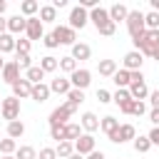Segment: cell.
Segmentation results:
<instances>
[{
  "label": "cell",
  "mask_w": 159,
  "mask_h": 159,
  "mask_svg": "<svg viewBox=\"0 0 159 159\" xmlns=\"http://www.w3.org/2000/svg\"><path fill=\"white\" fill-rule=\"evenodd\" d=\"M129 94H132V99H137V102L149 99V87H147V82H144V72H142V70H139V72H132Z\"/></svg>",
  "instance_id": "obj_4"
},
{
  "label": "cell",
  "mask_w": 159,
  "mask_h": 159,
  "mask_svg": "<svg viewBox=\"0 0 159 159\" xmlns=\"http://www.w3.org/2000/svg\"><path fill=\"white\" fill-rule=\"evenodd\" d=\"M132 147H134V152H139V154H147V152L152 149V142H149V137H147V134H139V137H134Z\"/></svg>",
  "instance_id": "obj_31"
},
{
  "label": "cell",
  "mask_w": 159,
  "mask_h": 159,
  "mask_svg": "<svg viewBox=\"0 0 159 159\" xmlns=\"http://www.w3.org/2000/svg\"><path fill=\"white\" fill-rule=\"evenodd\" d=\"M25 37H27L30 42H35V40H42V37H45V25H42V20H40V17H27Z\"/></svg>",
  "instance_id": "obj_12"
},
{
  "label": "cell",
  "mask_w": 159,
  "mask_h": 159,
  "mask_svg": "<svg viewBox=\"0 0 159 159\" xmlns=\"http://www.w3.org/2000/svg\"><path fill=\"white\" fill-rule=\"evenodd\" d=\"M154 60H157V62H159V50H157V52H154Z\"/></svg>",
  "instance_id": "obj_58"
},
{
  "label": "cell",
  "mask_w": 159,
  "mask_h": 159,
  "mask_svg": "<svg viewBox=\"0 0 159 159\" xmlns=\"http://www.w3.org/2000/svg\"><path fill=\"white\" fill-rule=\"evenodd\" d=\"M134 137H137V129H134V124H119V129H117V134H112L109 137V142H114V144H127V142H134Z\"/></svg>",
  "instance_id": "obj_11"
},
{
  "label": "cell",
  "mask_w": 159,
  "mask_h": 159,
  "mask_svg": "<svg viewBox=\"0 0 159 159\" xmlns=\"http://www.w3.org/2000/svg\"><path fill=\"white\" fill-rule=\"evenodd\" d=\"M112 102H114L117 107H122V104L132 102V94H129V89H117V92L112 94Z\"/></svg>",
  "instance_id": "obj_38"
},
{
  "label": "cell",
  "mask_w": 159,
  "mask_h": 159,
  "mask_svg": "<svg viewBox=\"0 0 159 159\" xmlns=\"http://www.w3.org/2000/svg\"><path fill=\"white\" fill-rule=\"evenodd\" d=\"M25 30H27V17H22V15L7 17V32L10 35H25Z\"/></svg>",
  "instance_id": "obj_16"
},
{
  "label": "cell",
  "mask_w": 159,
  "mask_h": 159,
  "mask_svg": "<svg viewBox=\"0 0 159 159\" xmlns=\"http://www.w3.org/2000/svg\"><path fill=\"white\" fill-rule=\"evenodd\" d=\"M52 35H55V40L60 45H70V47L77 45V30H72L70 25H55Z\"/></svg>",
  "instance_id": "obj_8"
},
{
  "label": "cell",
  "mask_w": 159,
  "mask_h": 159,
  "mask_svg": "<svg viewBox=\"0 0 159 159\" xmlns=\"http://www.w3.org/2000/svg\"><path fill=\"white\" fill-rule=\"evenodd\" d=\"M70 82H72V87L75 89H87L89 87V82H92V72L87 70V67H80V70H75L72 75H70Z\"/></svg>",
  "instance_id": "obj_10"
},
{
  "label": "cell",
  "mask_w": 159,
  "mask_h": 159,
  "mask_svg": "<svg viewBox=\"0 0 159 159\" xmlns=\"http://www.w3.org/2000/svg\"><path fill=\"white\" fill-rule=\"evenodd\" d=\"M132 114H134V117L147 114V102H137V99H134V104H132Z\"/></svg>",
  "instance_id": "obj_46"
},
{
  "label": "cell",
  "mask_w": 159,
  "mask_h": 159,
  "mask_svg": "<svg viewBox=\"0 0 159 159\" xmlns=\"http://www.w3.org/2000/svg\"><path fill=\"white\" fill-rule=\"evenodd\" d=\"M67 159H84V157H82V154H77V152H75V154H72V157H67Z\"/></svg>",
  "instance_id": "obj_55"
},
{
  "label": "cell",
  "mask_w": 159,
  "mask_h": 159,
  "mask_svg": "<svg viewBox=\"0 0 159 159\" xmlns=\"http://www.w3.org/2000/svg\"><path fill=\"white\" fill-rule=\"evenodd\" d=\"M147 137H149V142H152V147H159V127H152Z\"/></svg>",
  "instance_id": "obj_48"
},
{
  "label": "cell",
  "mask_w": 159,
  "mask_h": 159,
  "mask_svg": "<svg viewBox=\"0 0 159 159\" xmlns=\"http://www.w3.org/2000/svg\"><path fill=\"white\" fill-rule=\"evenodd\" d=\"M25 80H27V82H32V84H40V82L45 80V72H42V67H40V65H32V67L25 72Z\"/></svg>",
  "instance_id": "obj_30"
},
{
  "label": "cell",
  "mask_w": 159,
  "mask_h": 159,
  "mask_svg": "<svg viewBox=\"0 0 159 159\" xmlns=\"http://www.w3.org/2000/svg\"><path fill=\"white\" fill-rule=\"evenodd\" d=\"M119 159H124V157H119Z\"/></svg>",
  "instance_id": "obj_60"
},
{
  "label": "cell",
  "mask_w": 159,
  "mask_h": 159,
  "mask_svg": "<svg viewBox=\"0 0 159 159\" xmlns=\"http://www.w3.org/2000/svg\"><path fill=\"white\" fill-rule=\"evenodd\" d=\"M40 20H42V25L45 22H55L57 20V10L52 7V5H40V15H37Z\"/></svg>",
  "instance_id": "obj_32"
},
{
  "label": "cell",
  "mask_w": 159,
  "mask_h": 159,
  "mask_svg": "<svg viewBox=\"0 0 159 159\" xmlns=\"http://www.w3.org/2000/svg\"><path fill=\"white\" fill-rule=\"evenodd\" d=\"M84 159H107V157H104V152H97V149H94V152H92V154H87Z\"/></svg>",
  "instance_id": "obj_50"
},
{
  "label": "cell",
  "mask_w": 159,
  "mask_h": 159,
  "mask_svg": "<svg viewBox=\"0 0 159 159\" xmlns=\"http://www.w3.org/2000/svg\"><path fill=\"white\" fill-rule=\"evenodd\" d=\"M132 42H134V50H139L144 57H154V52L159 50V30H147Z\"/></svg>",
  "instance_id": "obj_2"
},
{
  "label": "cell",
  "mask_w": 159,
  "mask_h": 159,
  "mask_svg": "<svg viewBox=\"0 0 159 159\" xmlns=\"http://www.w3.org/2000/svg\"><path fill=\"white\" fill-rule=\"evenodd\" d=\"M5 134H7L10 139H20V137L25 134V124H22V119L7 122V127H5Z\"/></svg>",
  "instance_id": "obj_27"
},
{
  "label": "cell",
  "mask_w": 159,
  "mask_h": 159,
  "mask_svg": "<svg viewBox=\"0 0 159 159\" xmlns=\"http://www.w3.org/2000/svg\"><path fill=\"white\" fill-rule=\"evenodd\" d=\"M149 122L152 127H159V109H149Z\"/></svg>",
  "instance_id": "obj_49"
},
{
  "label": "cell",
  "mask_w": 159,
  "mask_h": 159,
  "mask_svg": "<svg viewBox=\"0 0 159 159\" xmlns=\"http://www.w3.org/2000/svg\"><path fill=\"white\" fill-rule=\"evenodd\" d=\"M15 35H10V32H5V35H0V55H7V52H15Z\"/></svg>",
  "instance_id": "obj_29"
},
{
  "label": "cell",
  "mask_w": 159,
  "mask_h": 159,
  "mask_svg": "<svg viewBox=\"0 0 159 159\" xmlns=\"http://www.w3.org/2000/svg\"><path fill=\"white\" fill-rule=\"evenodd\" d=\"M127 15H129V7H127V5H122V2H114V5L109 7V17H112V22H114V25L127 22Z\"/></svg>",
  "instance_id": "obj_19"
},
{
  "label": "cell",
  "mask_w": 159,
  "mask_h": 159,
  "mask_svg": "<svg viewBox=\"0 0 159 159\" xmlns=\"http://www.w3.org/2000/svg\"><path fill=\"white\" fill-rule=\"evenodd\" d=\"M77 112V107L75 104H70V102H65V104H60V107H55L52 112H50V127H60V124H67L70 122V117Z\"/></svg>",
  "instance_id": "obj_5"
},
{
  "label": "cell",
  "mask_w": 159,
  "mask_h": 159,
  "mask_svg": "<svg viewBox=\"0 0 159 159\" xmlns=\"http://www.w3.org/2000/svg\"><path fill=\"white\" fill-rule=\"evenodd\" d=\"M82 134H84V132H82L80 122H67V124H65V142H72V144H75Z\"/></svg>",
  "instance_id": "obj_25"
},
{
  "label": "cell",
  "mask_w": 159,
  "mask_h": 159,
  "mask_svg": "<svg viewBox=\"0 0 159 159\" xmlns=\"http://www.w3.org/2000/svg\"><path fill=\"white\" fill-rule=\"evenodd\" d=\"M112 82L117 84V89H129V84H132V72H127L124 67H119V70L114 72Z\"/></svg>",
  "instance_id": "obj_20"
},
{
  "label": "cell",
  "mask_w": 159,
  "mask_h": 159,
  "mask_svg": "<svg viewBox=\"0 0 159 159\" xmlns=\"http://www.w3.org/2000/svg\"><path fill=\"white\" fill-rule=\"evenodd\" d=\"M52 7H55V10H62V7H67V0H55V2H52Z\"/></svg>",
  "instance_id": "obj_51"
},
{
  "label": "cell",
  "mask_w": 159,
  "mask_h": 159,
  "mask_svg": "<svg viewBox=\"0 0 159 159\" xmlns=\"http://www.w3.org/2000/svg\"><path fill=\"white\" fill-rule=\"evenodd\" d=\"M142 65H144V55H142L139 50H129V52L124 55V60H122V67H124L127 72H139Z\"/></svg>",
  "instance_id": "obj_9"
},
{
  "label": "cell",
  "mask_w": 159,
  "mask_h": 159,
  "mask_svg": "<svg viewBox=\"0 0 159 159\" xmlns=\"http://www.w3.org/2000/svg\"><path fill=\"white\" fill-rule=\"evenodd\" d=\"M0 159H17L15 154H7V157H0Z\"/></svg>",
  "instance_id": "obj_56"
},
{
  "label": "cell",
  "mask_w": 159,
  "mask_h": 159,
  "mask_svg": "<svg viewBox=\"0 0 159 159\" xmlns=\"http://www.w3.org/2000/svg\"><path fill=\"white\" fill-rule=\"evenodd\" d=\"M42 45H45L47 50H55V47H60V42L55 40V35H52V32H45V37H42Z\"/></svg>",
  "instance_id": "obj_44"
},
{
  "label": "cell",
  "mask_w": 159,
  "mask_h": 159,
  "mask_svg": "<svg viewBox=\"0 0 159 159\" xmlns=\"http://www.w3.org/2000/svg\"><path fill=\"white\" fill-rule=\"evenodd\" d=\"M97 102H99V104H109V102H112V92L99 87V89H97Z\"/></svg>",
  "instance_id": "obj_45"
},
{
  "label": "cell",
  "mask_w": 159,
  "mask_h": 159,
  "mask_svg": "<svg viewBox=\"0 0 159 159\" xmlns=\"http://www.w3.org/2000/svg\"><path fill=\"white\" fill-rule=\"evenodd\" d=\"M20 72H22V70L17 67V62H15V60H10V62H5V67H2L0 77H2V82H5V84H10V87H12V84L20 80Z\"/></svg>",
  "instance_id": "obj_13"
},
{
  "label": "cell",
  "mask_w": 159,
  "mask_h": 159,
  "mask_svg": "<svg viewBox=\"0 0 159 159\" xmlns=\"http://www.w3.org/2000/svg\"><path fill=\"white\" fill-rule=\"evenodd\" d=\"M37 159H57V152H55V147H42V149L37 152Z\"/></svg>",
  "instance_id": "obj_43"
},
{
  "label": "cell",
  "mask_w": 159,
  "mask_h": 159,
  "mask_svg": "<svg viewBox=\"0 0 159 159\" xmlns=\"http://www.w3.org/2000/svg\"><path fill=\"white\" fill-rule=\"evenodd\" d=\"M0 107H2V97H0Z\"/></svg>",
  "instance_id": "obj_59"
},
{
  "label": "cell",
  "mask_w": 159,
  "mask_h": 159,
  "mask_svg": "<svg viewBox=\"0 0 159 159\" xmlns=\"http://www.w3.org/2000/svg\"><path fill=\"white\" fill-rule=\"evenodd\" d=\"M55 152H57L60 159H67V157L75 154V144H72V142H60V144L55 147Z\"/></svg>",
  "instance_id": "obj_35"
},
{
  "label": "cell",
  "mask_w": 159,
  "mask_h": 159,
  "mask_svg": "<svg viewBox=\"0 0 159 159\" xmlns=\"http://www.w3.org/2000/svg\"><path fill=\"white\" fill-rule=\"evenodd\" d=\"M144 25H147V30H159V12L147 10L144 12Z\"/></svg>",
  "instance_id": "obj_37"
},
{
  "label": "cell",
  "mask_w": 159,
  "mask_h": 159,
  "mask_svg": "<svg viewBox=\"0 0 159 159\" xmlns=\"http://www.w3.org/2000/svg\"><path fill=\"white\" fill-rule=\"evenodd\" d=\"M0 114H2V119H7V122H15V119H20V99L17 97H2V107H0Z\"/></svg>",
  "instance_id": "obj_7"
},
{
  "label": "cell",
  "mask_w": 159,
  "mask_h": 159,
  "mask_svg": "<svg viewBox=\"0 0 159 159\" xmlns=\"http://www.w3.org/2000/svg\"><path fill=\"white\" fill-rule=\"evenodd\" d=\"M7 32V17H0V35Z\"/></svg>",
  "instance_id": "obj_52"
},
{
  "label": "cell",
  "mask_w": 159,
  "mask_h": 159,
  "mask_svg": "<svg viewBox=\"0 0 159 159\" xmlns=\"http://www.w3.org/2000/svg\"><path fill=\"white\" fill-rule=\"evenodd\" d=\"M2 67H5V60H2V55H0V72H2Z\"/></svg>",
  "instance_id": "obj_57"
},
{
  "label": "cell",
  "mask_w": 159,
  "mask_h": 159,
  "mask_svg": "<svg viewBox=\"0 0 159 159\" xmlns=\"http://www.w3.org/2000/svg\"><path fill=\"white\" fill-rule=\"evenodd\" d=\"M75 70H80V65H77V60L75 57H60V72H67V75H72Z\"/></svg>",
  "instance_id": "obj_33"
},
{
  "label": "cell",
  "mask_w": 159,
  "mask_h": 159,
  "mask_svg": "<svg viewBox=\"0 0 159 159\" xmlns=\"http://www.w3.org/2000/svg\"><path fill=\"white\" fill-rule=\"evenodd\" d=\"M89 55H92V47H89L87 42H77V45H72V52H70V57H75L77 62H82V60H89Z\"/></svg>",
  "instance_id": "obj_23"
},
{
  "label": "cell",
  "mask_w": 159,
  "mask_h": 159,
  "mask_svg": "<svg viewBox=\"0 0 159 159\" xmlns=\"http://www.w3.org/2000/svg\"><path fill=\"white\" fill-rule=\"evenodd\" d=\"M149 104L152 109H159V89H149Z\"/></svg>",
  "instance_id": "obj_47"
},
{
  "label": "cell",
  "mask_w": 159,
  "mask_h": 159,
  "mask_svg": "<svg viewBox=\"0 0 159 159\" xmlns=\"http://www.w3.org/2000/svg\"><path fill=\"white\" fill-rule=\"evenodd\" d=\"M15 157L17 159H37V149L30 147V144H20L17 152H15Z\"/></svg>",
  "instance_id": "obj_34"
},
{
  "label": "cell",
  "mask_w": 159,
  "mask_h": 159,
  "mask_svg": "<svg viewBox=\"0 0 159 159\" xmlns=\"http://www.w3.org/2000/svg\"><path fill=\"white\" fill-rule=\"evenodd\" d=\"M30 50H32V42H30L27 37H20V40L15 42V52H20V55H30Z\"/></svg>",
  "instance_id": "obj_40"
},
{
  "label": "cell",
  "mask_w": 159,
  "mask_h": 159,
  "mask_svg": "<svg viewBox=\"0 0 159 159\" xmlns=\"http://www.w3.org/2000/svg\"><path fill=\"white\" fill-rule=\"evenodd\" d=\"M5 10H7V2H5V0H0V17L5 15Z\"/></svg>",
  "instance_id": "obj_53"
},
{
  "label": "cell",
  "mask_w": 159,
  "mask_h": 159,
  "mask_svg": "<svg viewBox=\"0 0 159 159\" xmlns=\"http://www.w3.org/2000/svg\"><path fill=\"white\" fill-rule=\"evenodd\" d=\"M97 147H94V134H82L77 142H75V152L77 154H82V157H87V154H92Z\"/></svg>",
  "instance_id": "obj_15"
},
{
  "label": "cell",
  "mask_w": 159,
  "mask_h": 159,
  "mask_svg": "<svg viewBox=\"0 0 159 159\" xmlns=\"http://www.w3.org/2000/svg\"><path fill=\"white\" fill-rule=\"evenodd\" d=\"M89 22L94 25V30L99 32V35H104V37H112L114 32H117V25L112 22V17H109V7H94V10H89Z\"/></svg>",
  "instance_id": "obj_1"
},
{
  "label": "cell",
  "mask_w": 159,
  "mask_h": 159,
  "mask_svg": "<svg viewBox=\"0 0 159 159\" xmlns=\"http://www.w3.org/2000/svg\"><path fill=\"white\" fill-rule=\"evenodd\" d=\"M15 62H17V67H20L22 72H27V70L32 67V60H30V55H20V52H15Z\"/></svg>",
  "instance_id": "obj_41"
},
{
  "label": "cell",
  "mask_w": 159,
  "mask_h": 159,
  "mask_svg": "<svg viewBox=\"0 0 159 159\" xmlns=\"http://www.w3.org/2000/svg\"><path fill=\"white\" fill-rule=\"evenodd\" d=\"M127 32H129V37L132 40H137L139 35H144L147 32V25H144V12L142 10H129V15H127Z\"/></svg>",
  "instance_id": "obj_3"
},
{
  "label": "cell",
  "mask_w": 159,
  "mask_h": 159,
  "mask_svg": "<svg viewBox=\"0 0 159 159\" xmlns=\"http://www.w3.org/2000/svg\"><path fill=\"white\" fill-rule=\"evenodd\" d=\"M20 15L22 17H37L40 15V2L37 0H22L20 2Z\"/></svg>",
  "instance_id": "obj_22"
},
{
  "label": "cell",
  "mask_w": 159,
  "mask_h": 159,
  "mask_svg": "<svg viewBox=\"0 0 159 159\" xmlns=\"http://www.w3.org/2000/svg\"><path fill=\"white\" fill-rule=\"evenodd\" d=\"M119 67H117V62L114 60H99V65H97V72L102 75V77H114V72H117Z\"/></svg>",
  "instance_id": "obj_26"
},
{
  "label": "cell",
  "mask_w": 159,
  "mask_h": 159,
  "mask_svg": "<svg viewBox=\"0 0 159 159\" xmlns=\"http://www.w3.org/2000/svg\"><path fill=\"white\" fill-rule=\"evenodd\" d=\"M99 129H102V132L107 134V139H109L112 134H117V129H119V119H117V117H112V114H107V117H102Z\"/></svg>",
  "instance_id": "obj_21"
},
{
  "label": "cell",
  "mask_w": 159,
  "mask_h": 159,
  "mask_svg": "<svg viewBox=\"0 0 159 159\" xmlns=\"http://www.w3.org/2000/svg\"><path fill=\"white\" fill-rule=\"evenodd\" d=\"M40 67H42V72H45V75L57 72V70H60V60H57V57H52V55H45V57H40Z\"/></svg>",
  "instance_id": "obj_28"
},
{
  "label": "cell",
  "mask_w": 159,
  "mask_h": 159,
  "mask_svg": "<svg viewBox=\"0 0 159 159\" xmlns=\"http://www.w3.org/2000/svg\"><path fill=\"white\" fill-rule=\"evenodd\" d=\"M52 92H50V84H45V82H40V84H32V94H30V99H35V102H47V97H50Z\"/></svg>",
  "instance_id": "obj_24"
},
{
  "label": "cell",
  "mask_w": 159,
  "mask_h": 159,
  "mask_svg": "<svg viewBox=\"0 0 159 159\" xmlns=\"http://www.w3.org/2000/svg\"><path fill=\"white\" fill-rule=\"evenodd\" d=\"M50 139H55L57 144L65 142V124H60V127H50Z\"/></svg>",
  "instance_id": "obj_42"
},
{
  "label": "cell",
  "mask_w": 159,
  "mask_h": 159,
  "mask_svg": "<svg viewBox=\"0 0 159 159\" xmlns=\"http://www.w3.org/2000/svg\"><path fill=\"white\" fill-rule=\"evenodd\" d=\"M99 117L94 114V112H84L82 117H80V127H82V132L84 134H94L97 129H99Z\"/></svg>",
  "instance_id": "obj_14"
},
{
  "label": "cell",
  "mask_w": 159,
  "mask_h": 159,
  "mask_svg": "<svg viewBox=\"0 0 159 159\" xmlns=\"http://www.w3.org/2000/svg\"><path fill=\"white\" fill-rule=\"evenodd\" d=\"M67 25H70L72 30H82V27H87V25H89V10H84L82 5H75V7L70 10V20H67Z\"/></svg>",
  "instance_id": "obj_6"
},
{
  "label": "cell",
  "mask_w": 159,
  "mask_h": 159,
  "mask_svg": "<svg viewBox=\"0 0 159 159\" xmlns=\"http://www.w3.org/2000/svg\"><path fill=\"white\" fill-rule=\"evenodd\" d=\"M67 102H70V104H75V107H80V104L84 102V92L72 87V89H70V94H67Z\"/></svg>",
  "instance_id": "obj_39"
},
{
  "label": "cell",
  "mask_w": 159,
  "mask_h": 159,
  "mask_svg": "<svg viewBox=\"0 0 159 159\" xmlns=\"http://www.w3.org/2000/svg\"><path fill=\"white\" fill-rule=\"evenodd\" d=\"M30 94H32V82H27L25 77H20V80L12 84V97L25 99V97H30Z\"/></svg>",
  "instance_id": "obj_18"
},
{
  "label": "cell",
  "mask_w": 159,
  "mask_h": 159,
  "mask_svg": "<svg viewBox=\"0 0 159 159\" xmlns=\"http://www.w3.org/2000/svg\"><path fill=\"white\" fill-rule=\"evenodd\" d=\"M70 89H72V82H70V77H55L52 82H50V92H55V94H70Z\"/></svg>",
  "instance_id": "obj_17"
},
{
  "label": "cell",
  "mask_w": 159,
  "mask_h": 159,
  "mask_svg": "<svg viewBox=\"0 0 159 159\" xmlns=\"http://www.w3.org/2000/svg\"><path fill=\"white\" fill-rule=\"evenodd\" d=\"M152 10H154V12H159V0H152Z\"/></svg>",
  "instance_id": "obj_54"
},
{
  "label": "cell",
  "mask_w": 159,
  "mask_h": 159,
  "mask_svg": "<svg viewBox=\"0 0 159 159\" xmlns=\"http://www.w3.org/2000/svg\"><path fill=\"white\" fill-rule=\"evenodd\" d=\"M15 152H17V142H15V139H10V137L0 139V154H2V157H7V154H15Z\"/></svg>",
  "instance_id": "obj_36"
}]
</instances>
